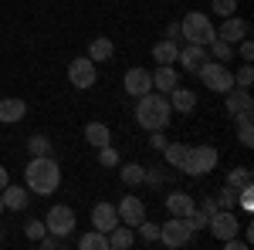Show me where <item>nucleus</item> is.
<instances>
[{
    "label": "nucleus",
    "mask_w": 254,
    "mask_h": 250,
    "mask_svg": "<svg viewBox=\"0 0 254 250\" xmlns=\"http://www.w3.org/2000/svg\"><path fill=\"white\" fill-rule=\"evenodd\" d=\"M170 115H173V108H170V98L166 95L146 92V95L136 98V122L146 132H166Z\"/></svg>",
    "instance_id": "f257e3e1"
},
{
    "label": "nucleus",
    "mask_w": 254,
    "mask_h": 250,
    "mask_svg": "<svg viewBox=\"0 0 254 250\" xmlns=\"http://www.w3.org/2000/svg\"><path fill=\"white\" fill-rule=\"evenodd\" d=\"M24 183H27V190L38 193V196H51L61 186V166L51 155H34L27 162V169H24Z\"/></svg>",
    "instance_id": "f03ea898"
},
{
    "label": "nucleus",
    "mask_w": 254,
    "mask_h": 250,
    "mask_svg": "<svg viewBox=\"0 0 254 250\" xmlns=\"http://www.w3.org/2000/svg\"><path fill=\"white\" fill-rule=\"evenodd\" d=\"M180 34L187 38V44H200V48H207V44L217 38V27L210 24V17H207L203 10H190L187 17L180 20Z\"/></svg>",
    "instance_id": "7ed1b4c3"
},
{
    "label": "nucleus",
    "mask_w": 254,
    "mask_h": 250,
    "mask_svg": "<svg viewBox=\"0 0 254 250\" xmlns=\"http://www.w3.org/2000/svg\"><path fill=\"white\" fill-rule=\"evenodd\" d=\"M217 159H220V152H217L214 146H187V155H183V162H180V169L187 176H207L214 173Z\"/></svg>",
    "instance_id": "20e7f679"
},
{
    "label": "nucleus",
    "mask_w": 254,
    "mask_h": 250,
    "mask_svg": "<svg viewBox=\"0 0 254 250\" xmlns=\"http://www.w3.org/2000/svg\"><path fill=\"white\" fill-rule=\"evenodd\" d=\"M196 75H200L203 85H207V92L224 95V92H231V88H234V71H231L224 61H203Z\"/></svg>",
    "instance_id": "39448f33"
},
{
    "label": "nucleus",
    "mask_w": 254,
    "mask_h": 250,
    "mask_svg": "<svg viewBox=\"0 0 254 250\" xmlns=\"http://www.w3.org/2000/svg\"><path fill=\"white\" fill-rule=\"evenodd\" d=\"M193 240V227H190V220L187 216H170L166 223H159V244H166V247H187Z\"/></svg>",
    "instance_id": "423d86ee"
},
{
    "label": "nucleus",
    "mask_w": 254,
    "mask_h": 250,
    "mask_svg": "<svg viewBox=\"0 0 254 250\" xmlns=\"http://www.w3.org/2000/svg\"><path fill=\"white\" fill-rule=\"evenodd\" d=\"M68 81H71V88H78V92L92 88L98 81V64L88 58V54H85V58H75L68 64Z\"/></svg>",
    "instance_id": "0eeeda50"
},
{
    "label": "nucleus",
    "mask_w": 254,
    "mask_h": 250,
    "mask_svg": "<svg viewBox=\"0 0 254 250\" xmlns=\"http://www.w3.org/2000/svg\"><path fill=\"white\" fill-rule=\"evenodd\" d=\"M75 210L71 206H64V203H58V206H51L48 210V220H44V227H48V233H55V237H71V230H75Z\"/></svg>",
    "instance_id": "6e6552de"
},
{
    "label": "nucleus",
    "mask_w": 254,
    "mask_h": 250,
    "mask_svg": "<svg viewBox=\"0 0 254 250\" xmlns=\"http://www.w3.org/2000/svg\"><path fill=\"white\" fill-rule=\"evenodd\" d=\"M224 105H227V115L234 118V122H248L254 118V98L248 95V88H231V92H224Z\"/></svg>",
    "instance_id": "1a4fd4ad"
},
{
    "label": "nucleus",
    "mask_w": 254,
    "mask_h": 250,
    "mask_svg": "<svg viewBox=\"0 0 254 250\" xmlns=\"http://www.w3.org/2000/svg\"><path fill=\"white\" fill-rule=\"evenodd\" d=\"M207 230L214 240H227V237H237L241 230V220L234 216V210H217L210 220H207Z\"/></svg>",
    "instance_id": "9d476101"
},
{
    "label": "nucleus",
    "mask_w": 254,
    "mask_h": 250,
    "mask_svg": "<svg viewBox=\"0 0 254 250\" xmlns=\"http://www.w3.org/2000/svg\"><path fill=\"white\" fill-rule=\"evenodd\" d=\"M122 85H126V95H146V92H153V71H146V68H129L126 78H122Z\"/></svg>",
    "instance_id": "9b49d317"
},
{
    "label": "nucleus",
    "mask_w": 254,
    "mask_h": 250,
    "mask_svg": "<svg viewBox=\"0 0 254 250\" xmlns=\"http://www.w3.org/2000/svg\"><path fill=\"white\" fill-rule=\"evenodd\" d=\"M251 34V24L244 17H237V14H231V17H224V24L217 27V38L227 41V44H237V41H244Z\"/></svg>",
    "instance_id": "f8f14e48"
},
{
    "label": "nucleus",
    "mask_w": 254,
    "mask_h": 250,
    "mask_svg": "<svg viewBox=\"0 0 254 250\" xmlns=\"http://www.w3.org/2000/svg\"><path fill=\"white\" fill-rule=\"evenodd\" d=\"M116 213H119V223L136 227L139 220H146V203H142L139 196H126V200L116 206Z\"/></svg>",
    "instance_id": "ddd939ff"
},
{
    "label": "nucleus",
    "mask_w": 254,
    "mask_h": 250,
    "mask_svg": "<svg viewBox=\"0 0 254 250\" xmlns=\"http://www.w3.org/2000/svg\"><path fill=\"white\" fill-rule=\"evenodd\" d=\"M0 200H3V210H14V213H20V210H27V203H31V190L27 186H3L0 190Z\"/></svg>",
    "instance_id": "4468645a"
},
{
    "label": "nucleus",
    "mask_w": 254,
    "mask_h": 250,
    "mask_svg": "<svg viewBox=\"0 0 254 250\" xmlns=\"http://www.w3.org/2000/svg\"><path fill=\"white\" fill-rule=\"evenodd\" d=\"M176 61H180V68H183V71L196 75V71H200V64H203V61H210V58H207V48H200V44H187V48H180Z\"/></svg>",
    "instance_id": "2eb2a0df"
},
{
    "label": "nucleus",
    "mask_w": 254,
    "mask_h": 250,
    "mask_svg": "<svg viewBox=\"0 0 254 250\" xmlns=\"http://www.w3.org/2000/svg\"><path fill=\"white\" fill-rule=\"evenodd\" d=\"M92 227L109 237V230H112V227H119L116 206H112V203H98V206H92Z\"/></svg>",
    "instance_id": "dca6fc26"
},
{
    "label": "nucleus",
    "mask_w": 254,
    "mask_h": 250,
    "mask_svg": "<svg viewBox=\"0 0 254 250\" xmlns=\"http://www.w3.org/2000/svg\"><path fill=\"white\" fill-rule=\"evenodd\" d=\"M27 115V101L24 98H0V122L10 125V122H20Z\"/></svg>",
    "instance_id": "f3484780"
},
{
    "label": "nucleus",
    "mask_w": 254,
    "mask_h": 250,
    "mask_svg": "<svg viewBox=\"0 0 254 250\" xmlns=\"http://www.w3.org/2000/svg\"><path fill=\"white\" fill-rule=\"evenodd\" d=\"M166 210H170V216H190V213L196 210V203H193V196L190 193H170L166 196Z\"/></svg>",
    "instance_id": "a211bd4d"
},
{
    "label": "nucleus",
    "mask_w": 254,
    "mask_h": 250,
    "mask_svg": "<svg viewBox=\"0 0 254 250\" xmlns=\"http://www.w3.org/2000/svg\"><path fill=\"white\" fill-rule=\"evenodd\" d=\"M170 108H176V112H183V115H190L196 108V92H190V88H183V85H176L173 92H170Z\"/></svg>",
    "instance_id": "6ab92c4d"
},
{
    "label": "nucleus",
    "mask_w": 254,
    "mask_h": 250,
    "mask_svg": "<svg viewBox=\"0 0 254 250\" xmlns=\"http://www.w3.org/2000/svg\"><path fill=\"white\" fill-rule=\"evenodd\" d=\"M176 85H180V75H176L173 64H159L156 71H153V88L156 92H173Z\"/></svg>",
    "instance_id": "aec40b11"
},
{
    "label": "nucleus",
    "mask_w": 254,
    "mask_h": 250,
    "mask_svg": "<svg viewBox=\"0 0 254 250\" xmlns=\"http://www.w3.org/2000/svg\"><path fill=\"white\" fill-rule=\"evenodd\" d=\"M136 244V237H132V227H126V223H119L109 230V250H129Z\"/></svg>",
    "instance_id": "412c9836"
},
{
    "label": "nucleus",
    "mask_w": 254,
    "mask_h": 250,
    "mask_svg": "<svg viewBox=\"0 0 254 250\" xmlns=\"http://www.w3.org/2000/svg\"><path fill=\"white\" fill-rule=\"evenodd\" d=\"M176 54H180V44L170 38H163L153 44V58H156V64H176Z\"/></svg>",
    "instance_id": "4be33fe9"
},
{
    "label": "nucleus",
    "mask_w": 254,
    "mask_h": 250,
    "mask_svg": "<svg viewBox=\"0 0 254 250\" xmlns=\"http://www.w3.org/2000/svg\"><path fill=\"white\" fill-rule=\"evenodd\" d=\"M85 142H88V146H95V149L109 146V142H112L109 125H102V122H88V125H85Z\"/></svg>",
    "instance_id": "5701e85b"
},
{
    "label": "nucleus",
    "mask_w": 254,
    "mask_h": 250,
    "mask_svg": "<svg viewBox=\"0 0 254 250\" xmlns=\"http://www.w3.org/2000/svg\"><path fill=\"white\" fill-rule=\"evenodd\" d=\"M112 54H116V44H112V38H95L92 44H88V58L95 61V64L109 61Z\"/></svg>",
    "instance_id": "b1692460"
},
{
    "label": "nucleus",
    "mask_w": 254,
    "mask_h": 250,
    "mask_svg": "<svg viewBox=\"0 0 254 250\" xmlns=\"http://www.w3.org/2000/svg\"><path fill=\"white\" fill-rule=\"evenodd\" d=\"M78 247L81 250H109V237L102 230H88L78 237Z\"/></svg>",
    "instance_id": "393cba45"
},
{
    "label": "nucleus",
    "mask_w": 254,
    "mask_h": 250,
    "mask_svg": "<svg viewBox=\"0 0 254 250\" xmlns=\"http://www.w3.org/2000/svg\"><path fill=\"white\" fill-rule=\"evenodd\" d=\"M119 176H122L126 186H139V183L146 179V166H139V162H126V166L119 169Z\"/></svg>",
    "instance_id": "a878e982"
},
{
    "label": "nucleus",
    "mask_w": 254,
    "mask_h": 250,
    "mask_svg": "<svg viewBox=\"0 0 254 250\" xmlns=\"http://www.w3.org/2000/svg\"><path fill=\"white\" fill-rule=\"evenodd\" d=\"M163 155H166V162H170L173 169H180V162H183V155H187V146H183V142H166V146H163Z\"/></svg>",
    "instance_id": "bb28decb"
},
{
    "label": "nucleus",
    "mask_w": 254,
    "mask_h": 250,
    "mask_svg": "<svg viewBox=\"0 0 254 250\" xmlns=\"http://www.w3.org/2000/svg\"><path fill=\"white\" fill-rule=\"evenodd\" d=\"M207 48H210V54H214L217 61H231L234 58V44H227V41H220V38H214Z\"/></svg>",
    "instance_id": "cd10ccee"
},
{
    "label": "nucleus",
    "mask_w": 254,
    "mask_h": 250,
    "mask_svg": "<svg viewBox=\"0 0 254 250\" xmlns=\"http://www.w3.org/2000/svg\"><path fill=\"white\" fill-rule=\"evenodd\" d=\"M27 149H31V155H51V139L48 135H31L27 139Z\"/></svg>",
    "instance_id": "c85d7f7f"
},
{
    "label": "nucleus",
    "mask_w": 254,
    "mask_h": 250,
    "mask_svg": "<svg viewBox=\"0 0 254 250\" xmlns=\"http://www.w3.org/2000/svg\"><path fill=\"white\" fill-rule=\"evenodd\" d=\"M237 142H241L244 149H251V146H254V118L237 122Z\"/></svg>",
    "instance_id": "c756f323"
},
{
    "label": "nucleus",
    "mask_w": 254,
    "mask_h": 250,
    "mask_svg": "<svg viewBox=\"0 0 254 250\" xmlns=\"http://www.w3.org/2000/svg\"><path fill=\"white\" fill-rule=\"evenodd\" d=\"M248 183H251V169H248V166H237V169L227 173V186H234V190L248 186Z\"/></svg>",
    "instance_id": "7c9ffc66"
},
{
    "label": "nucleus",
    "mask_w": 254,
    "mask_h": 250,
    "mask_svg": "<svg viewBox=\"0 0 254 250\" xmlns=\"http://www.w3.org/2000/svg\"><path fill=\"white\" fill-rule=\"evenodd\" d=\"M214 200H217V206H220V210H234V206H237V190H234V186H224Z\"/></svg>",
    "instance_id": "2f4dec72"
},
{
    "label": "nucleus",
    "mask_w": 254,
    "mask_h": 250,
    "mask_svg": "<svg viewBox=\"0 0 254 250\" xmlns=\"http://www.w3.org/2000/svg\"><path fill=\"white\" fill-rule=\"evenodd\" d=\"M139 237L146 240V244H156L159 240V223H153V220H139Z\"/></svg>",
    "instance_id": "473e14b6"
},
{
    "label": "nucleus",
    "mask_w": 254,
    "mask_h": 250,
    "mask_svg": "<svg viewBox=\"0 0 254 250\" xmlns=\"http://www.w3.org/2000/svg\"><path fill=\"white\" fill-rule=\"evenodd\" d=\"M251 81H254V68L244 61V64L237 68V75H234V85L237 88H251Z\"/></svg>",
    "instance_id": "72a5a7b5"
},
{
    "label": "nucleus",
    "mask_w": 254,
    "mask_h": 250,
    "mask_svg": "<svg viewBox=\"0 0 254 250\" xmlns=\"http://www.w3.org/2000/svg\"><path fill=\"white\" fill-rule=\"evenodd\" d=\"M210 10H214L217 17H231L237 10V0H210Z\"/></svg>",
    "instance_id": "f704fd0d"
},
{
    "label": "nucleus",
    "mask_w": 254,
    "mask_h": 250,
    "mask_svg": "<svg viewBox=\"0 0 254 250\" xmlns=\"http://www.w3.org/2000/svg\"><path fill=\"white\" fill-rule=\"evenodd\" d=\"M98 162H102V166H109V169H112V166H119V152L112 149V142L98 149Z\"/></svg>",
    "instance_id": "c9c22d12"
},
{
    "label": "nucleus",
    "mask_w": 254,
    "mask_h": 250,
    "mask_svg": "<svg viewBox=\"0 0 254 250\" xmlns=\"http://www.w3.org/2000/svg\"><path fill=\"white\" fill-rule=\"evenodd\" d=\"M24 233H27L31 240H41V237L48 233V227H44V220H31V223L24 227Z\"/></svg>",
    "instance_id": "e433bc0d"
},
{
    "label": "nucleus",
    "mask_w": 254,
    "mask_h": 250,
    "mask_svg": "<svg viewBox=\"0 0 254 250\" xmlns=\"http://www.w3.org/2000/svg\"><path fill=\"white\" fill-rule=\"evenodd\" d=\"M187 220H190V227H193V233H196V230H207V220H210V216H207L203 210H193Z\"/></svg>",
    "instance_id": "4c0bfd02"
},
{
    "label": "nucleus",
    "mask_w": 254,
    "mask_h": 250,
    "mask_svg": "<svg viewBox=\"0 0 254 250\" xmlns=\"http://www.w3.org/2000/svg\"><path fill=\"white\" fill-rule=\"evenodd\" d=\"M237 54H241V61H248V64H251V61H254V44L248 38L237 41Z\"/></svg>",
    "instance_id": "58836bf2"
},
{
    "label": "nucleus",
    "mask_w": 254,
    "mask_h": 250,
    "mask_svg": "<svg viewBox=\"0 0 254 250\" xmlns=\"http://www.w3.org/2000/svg\"><path fill=\"white\" fill-rule=\"evenodd\" d=\"M38 244H41L44 250H58V247H61V237H55V233H44Z\"/></svg>",
    "instance_id": "ea45409f"
},
{
    "label": "nucleus",
    "mask_w": 254,
    "mask_h": 250,
    "mask_svg": "<svg viewBox=\"0 0 254 250\" xmlns=\"http://www.w3.org/2000/svg\"><path fill=\"white\" fill-rule=\"evenodd\" d=\"M220 244H224V250H248L251 247L248 240H237V237H227V240H220Z\"/></svg>",
    "instance_id": "a19ab883"
},
{
    "label": "nucleus",
    "mask_w": 254,
    "mask_h": 250,
    "mask_svg": "<svg viewBox=\"0 0 254 250\" xmlns=\"http://www.w3.org/2000/svg\"><path fill=\"white\" fill-rule=\"evenodd\" d=\"M196 210H203V213H207V216H214V213L220 210V206H217V200H214V196H207V200H203V203H200Z\"/></svg>",
    "instance_id": "79ce46f5"
},
{
    "label": "nucleus",
    "mask_w": 254,
    "mask_h": 250,
    "mask_svg": "<svg viewBox=\"0 0 254 250\" xmlns=\"http://www.w3.org/2000/svg\"><path fill=\"white\" fill-rule=\"evenodd\" d=\"M149 146H153L156 152H163V146H166V135H163V132H149Z\"/></svg>",
    "instance_id": "37998d69"
},
{
    "label": "nucleus",
    "mask_w": 254,
    "mask_h": 250,
    "mask_svg": "<svg viewBox=\"0 0 254 250\" xmlns=\"http://www.w3.org/2000/svg\"><path fill=\"white\" fill-rule=\"evenodd\" d=\"M142 183H149V186H159L163 183V169H146V179Z\"/></svg>",
    "instance_id": "c03bdc74"
},
{
    "label": "nucleus",
    "mask_w": 254,
    "mask_h": 250,
    "mask_svg": "<svg viewBox=\"0 0 254 250\" xmlns=\"http://www.w3.org/2000/svg\"><path fill=\"white\" fill-rule=\"evenodd\" d=\"M166 38H170V41H176V38H180V20H173V24L166 27Z\"/></svg>",
    "instance_id": "a18cd8bd"
},
{
    "label": "nucleus",
    "mask_w": 254,
    "mask_h": 250,
    "mask_svg": "<svg viewBox=\"0 0 254 250\" xmlns=\"http://www.w3.org/2000/svg\"><path fill=\"white\" fill-rule=\"evenodd\" d=\"M7 183H10V176H7V169H3V166H0V190H3V186H7Z\"/></svg>",
    "instance_id": "49530a36"
},
{
    "label": "nucleus",
    "mask_w": 254,
    "mask_h": 250,
    "mask_svg": "<svg viewBox=\"0 0 254 250\" xmlns=\"http://www.w3.org/2000/svg\"><path fill=\"white\" fill-rule=\"evenodd\" d=\"M0 213H3V200H0Z\"/></svg>",
    "instance_id": "de8ad7c7"
},
{
    "label": "nucleus",
    "mask_w": 254,
    "mask_h": 250,
    "mask_svg": "<svg viewBox=\"0 0 254 250\" xmlns=\"http://www.w3.org/2000/svg\"><path fill=\"white\" fill-rule=\"evenodd\" d=\"M0 237H3V233H0Z\"/></svg>",
    "instance_id": "09e8293b"
}]
</instances>
